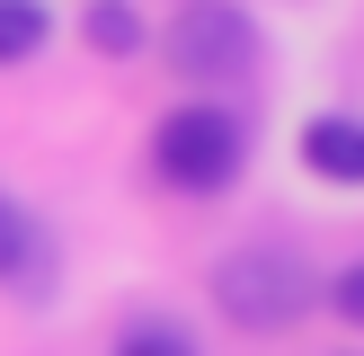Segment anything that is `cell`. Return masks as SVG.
<instances>
[{
	"instance_id": "obj_3",
	"label": "cell",
	"mask_w": 364,
	"mask_h": 356,
	"mask_svg": "<svg viewBox=\"0 0 364 356\" xmlns=\"http://www.w3.org/2000/svg\"><path fill=\"white\" fill-rule=\"evenodd\" d=\"M169 63L187 71V80H249V71H258V27H249L231 0H196L169 27Z\"/></svg>"
},
{
	"instance_id": "obj_2",
	"label": "cell",
	"mask_w": 364,
	"mask_h": 356,
	"mask_svg": "<svg viewBox=\"0 0 364 356\" xmlns=\"http://www.w3.org/2000/svg\"><path fill=\"white\" fill-rule=\"evenodd\" d=\"M151 160H160L169 187L213 196V187H231V169H240V125H231L223 107H178V116H160Z\"/></svg>"
},
{
	"instance_id": "obj_5",
	"label": "cell",
	"mask_w": 364,
	"mask_h": 356,
	"mask_svg": "<svg viewBox=\"0 0 364 356\" xmlns=\"http://www.w3.org/2000/svg\"><path fill=\"white\" fill-rule=\"evenodd\" d=\"M0 285H45V231L9 187H0Z\"/></svg>"
},
{
	"instance_id": "obj_7",
	"label": "cell",
	"mask_w": 364,
	"mask_h": 356,
	"mask_svg": "<svg viewBox=\"0 0 364 356\" xmlns=\"http://www.w3.org/2000/svg\"><path fill=\"white\" fill-rule=\"evenodd\" d=\"M53 36V18H45V0H0V63H27L36 45Z\"/></svg>"
},
{
	"instance_id": "obj_8",
	"label": "cell",
	"mask_w": 364,
	"mask_h": 356,
	"mask_svg": "<svg viewBox=\"0 0 364 356\" xmlns=\"http://www.w3.org/2000/svg\"><path fill=\"white\" fill-rule=\"evenodd\" d=\"M116 356H196V347H187L178 330H160V320H142L134 338H116Z\"/></svg>"
},
{
	"instance_id": "obj_9",
	"label": "cell",
	"mask_w": 364,
	"mask_h": 356,
	"mask_svg": "<svg viewBox=\"0 0 364 356\" xmlns=\"http://www.w3.org/2000/svg\"><path fill=\"white\" fill-rule=\"evenodd\" d=\"M329 303H338V312H347V320H355V330H364V267H347V276H338V285H329Z\"/></svg>"
},
{
	"instance_id": "obj_1",
	"label": "cell",
	"mask_w": 364,
	"mask_h": 356,
	"mask_svg": "<svg viewBox=\"0 0 364 356\" xmlns=\"http://www.w3.org/2000/svg\"><path fill=\"white\" fill-rule=\"evenodd\" d=\"M213 303H223L240 330H294L302 303H311V276H302V258H284V249H240V258L213 267Z\"/></svg>"
},
{
	"instance_id": "obj_4",
	"label": "cell",
	"mask_w": 364,
	"mask_h": 356,
	"mask_svg": "<svg viewBox=\"0 0 364 356\" xmlns=\"http://www.w3.org/2000/svg\"><path fill=\"white\" fill-rule=\"evenodd\" d=\"M302 160H311L329 187H364V125L355 116H311L302 125Z\"/></svg>"
},
{
	"instance_id": "obj_6",
	"label": "cell",
	"mask_w": 364,
	"mask_h": 356,
	"mask_svg": "<svg viewBox=\"0 0 364 356\" xmlns=\"http://www.w3.org/2000/svg\"><path fill=\"white\" fill-rule=\"evenodd\" d=\"M80 36H89V53L124 63V53H142V9H134V0H89Z\"/></svg>"
}]
</instances>
